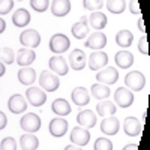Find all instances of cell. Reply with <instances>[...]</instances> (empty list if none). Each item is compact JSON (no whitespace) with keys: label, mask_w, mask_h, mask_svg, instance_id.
<instances>
[{"label":"cell","mask_w":150,"mask_h":150,"mask_svg":"<svg viewBox=\"0 0 150 150\" xmlns=\"http://www.w3.org/2000/svg\"><path fill=\"white\" fill-rule=\"evenodd\" d=\"M84 45L87 48L95 50V51H101V50L107 45V36L102 32H95L89 36V39H86Z\"/></svg>","instance_id":"obj_10"},{"label":"cell","mask_w":150,"mask_h":150,"mask_svg":"<svg viewBox=\"0 0 150 150\" xmlns=\"http://www.w3.org/2000/svg\"><path fill=\"white\" fill-rule=\"evenodd\" d=\"M116 111H117L116 104L108 101V99H104V101H101L96 105V112L99 116H102V117H105V116H114Z\"/></svg>","instance_id":"obj_28"},{"label":"cell","mask_w":150,"mask_h":150,"mask_svg":"<svg viewBox=\"0 0 150 150\" xmlns=\"http://www.w3.org/2000/svg\"><path fill=\"white\" fill-rule=\"evenodd\" d=\"M71 11V2L69 0H53L51 3V12L56 17H65Z\"/></svg>","instance_id":"obj_23"},{"label":"cell","mask_w":150,"mask_h":150,"mask_svg":"<svg viewBox=\"0 0 150 150\" xmlns=\"http://www.w3.org/2000/svg\"><path fill=\"white\" fill-rule=\"evenodd\" d=\"M71 47V41L69 38L63 33H56L51 36V39H50V50L56 54V56H60L66 53Z\"/></svg>","instance_id":"obj_1"},{"label":"cell","mask_w":150,"mask_h":150,"mask_svg":"<svg viewBox=\"0 0 150 150\" xmlns=\"http://www.w3.org/2000/svg\"><path fill=\"white\" fill-rule=\"evenodd\" d=\"M96 80L99 81V84H105V86H111L117 83L119 80V72L114 66H107L105 69L99 71L96 75Z\"/></svg>","instance_id":"obj_6"},{"label":"cell","mask_w":150,"mask_h":150,"mask_svg":"<svg viewBox=\"0 0 150 150\" xmlns=\"http://www.w3.org/2000/svg\"><path fill=\"white\" fill-rule=\"evenodd\" d=\"M0 150H17V141L12 137H6L0 143Z\"/></svg>","instance_id":"obj_37"},{"label":"cell","mask_w":150,"mask_h":150,"mask_svg":"<svg viewBox=\"0 0 150 150\" xmlns=\"http://www.w3.org/2000/svg\"><path fill=\"white\" fill-rule=\"evenodd\" d=\"M48 65H50V69H51L57 77L59 75H66L68 71H69V66L66 63V60L62 56H53L51 59H50Z\"/></svg>","instance_id":"obj_12"},{"label":"cell","mask_w":150,"mask_h":150,"mask_svg":"<svg viewBox=\"0 0 150 150\" xmlns=\"http://www.w3.org/2000/svg\"><path fill=\"white\" fill-rule=\"evenodd\" d=\"M92 95L95 99H99V101H104V99H108V96L111 95L110 87H107L105 84H93L92 89H90Z\"/></svg>","instance_id":"obj_31"},{"label":"cell","mask_w":150,"mask_h":150,"mask_svg":"<svg viewBox=\"0 0 150 150\" xmlns=\"http://www.w3.org/2000/svg\"><path fill=\"white\" fill-rule=\"evenodd\" d=\"M129 11L132 12V14H135V15H140V14H141V9H140V6H138V0H131Z\"/></svg>","instance_id":"obj_40"},{"label":"cell","mask_w":150,"mask_h":150,"mask_svg":"<svg viewBox=\"0 0 150 150\" xmlns=\"http://www.w3.org/2000/svg\"><path fill=\"white\" fill-rule=\"evenodd\" d=\"M17 63L21 66V68H26V66H30L35 59H36V53L33 50H29V48H21L20 51L17 53Z\"/></svg>","instance_id":"obj_21"},{"label":"cell","mask_w":150,"mask_h":150,"mask_svg":"<svg viewBox=\"0 0 150 150\" xmlns=\"http://www.w3.org/2000/svg\"><path fill=\"white\" fill-rule=\"evenodd\" d=\"M30 6L36 12H45L50 6V0H30Z\"/></svg>","instance_id":"obj_36"},{"label":"cell","mask_w":150,"mask_h":150,"mask_svg":"<svg viewBox=\"0 0 150 150\" xmlns=\"http://www.w3.org/2000/svg\"><path fill=\"white\" fill-rule=\"evenodd\" d=\"M12 8H14V0H0V15L9 14Z\"/></svg>","instance_id":"obj_38"},{"label":"cell","mask_w":150,"mask_h":150,"mask_svg":"<svg viewBox=\"0 0 150 150\" xmlns=\"http://www.w3.org/2000/svg\"><path fill=\"white\" fill-rule=\"evenodd\" d=\"M134 42V35L132 32L129 30H120L117 35H116V44L122 48H128L131 47Z\"/></svg>","instance_id":"obj_30"},{"label":"cell","mask_w":150,"mask_h":150,"mask_svg":"<svg viewBox=\"0 0 150 150\" xmlns=\"http://www.w3.org/2000/svg\"><path fill=\"white\" fill-rule=\"evenodd\" d=\"M86 54L84 51H81L80 48H75L74 51H71L69 54V66L74 71H81L86 66Z\"/></svg>","instance_id":"obj_15"},{"label":"cell","mask_w":150,"mask_h":150,"mask_svg":"<svg viewBox=\"0 0 150 150\" xmlns=\"http://www.w3.org/2000/svg\"><path fill=\"white\" fill-rule=\"evenodd\" d=\"M89 20H87V17H81V20L78 23H75L71 32H72V36L77 38V39H84V38L89 35Z\"/></svg>","instance_id":"obj_19"},{"label":"cell","mask_w":150,"mask_h":150,"mask_svg":"<svg viewBox=\"0 0 150 150\" xmlns=\"http://www.w3.org/2000/svg\"><path fill=\"white\" fill-rule=\"evenodd\" d=\"M20 42L24 47L36 48V47H39V44H41V35L35 29H27V30H24L20 35Z\"/></svg>","instance_id":"obj_5"},{"label":"cell","mask_w":150,"mask_h":150,"mask_svg":"<svg viewBox=\"0 0 150 150\" xmlns=\"http://www.w3.org/2000/svg\"><path fill=\"white\" fill-rule=\"evenodd\" d=\"M120 129V122L117 117L110 116V117H104L102 123H101V131L105 135H116Z\"/></svg>","instance_id":"obj_16"},{"label":"cell","mask_w":150,"mask_h":150,"mask_svg":"<svg viewBox=\"0 0 150 150\" xmlns=\"http://www.w3.org/2000/svg\"><path fill=\"white\" fill-rule=\"evenodd\" d=\"M65 150H83V149L78 147V146H75V144H68V146L65 147Z\"/></svg>","instance_id":"obj_44"},{"label":"cell","mask_w":150,"mask_h":150,"mask_svg":"<svg viewBox=\"0 0 150 150\" xmlns=\"http://www.w3.org/2000/svg\"><path fill=\"white\" fill-rule=\"evenodd\" d=\"M8 108L14 114H21L27 110V102L23 95H12L8 101Z\"/></svg>","instance_id":"obj_11"},{"label":"cell","mask_w":150,"mask_h":150,"mask_svg":"<svg viewBox=\"0 0 150 150\" xmlns=\"http://www.w3.org/2000/svg\"><path fill=\"white\" fill-rule=\"evenodd\" d=\"M51 110H53L54 114H57V116H60V117L71 114V111H72L69 102L66 101V99H63V98H57V99H54L53 104H51Z\"/></svg>","instance_id":"obj_22"},{"label":"cell","mask_w":150,"mask_h":150,"mask_svg":"<svg viewBox=\"0 0 150 150\" xmlns=\"http://www.w3.org/2000/svg\"><path fill=\"white\" fill-rule=\"evenodd\" d=\"M114 101L120 108H128L134 104V95L126 87H119L114 93Z\"/></svg>","instance_id":"obj_9"},{"label":"cell","mask_w":150,"mask_h":150,"mask_svg":"<svg viewBox=\"0 0 150 150\" xmlns=\"http://www.w3.org/2000/svg\"><path fill=\"white\" fill-rule=\"evenodd\" d=\"M5 29H6V21H5L2 17H0V33H3Z\"/></svg>","instance_id":"obj_43"},{"label":"cell","mask_w":150,"mask_h":150,"mask_svg":"<svg viewBox=\"0 0 150 150\" xmlns=\"http://www.w3.org/2000/svg\"><path fill=\"white\" fill-rule=\"evenodd\" d=\"M72 101L78 107H84L90 102V95L84 87H75L72 90Z\"/></svg>","instance_id":"obj_24"},{"label":"cell","mask_w":150,"mask_h":150,"mask_svg":"<svg viewBox=\"0 0 150 150\" xmlns=\"http://www.w3.org/2000/svg\"><path fill=\"white\" fill-rule=\"evenodd\" d=\"M108 63V56L104 51H93L89 57V68L92 71H99Z\"/></svg>","instance_id":"obj_14"},{"label":"cell","mask_w":150,"mask_h":150,"mask_svg":"<svg viewBox=\"0 0 150 150\" xmlns=\"http://www.w3.org/2000/svg\"><path fill=\"white\" fill-rule=\"evenodd\" d=\"M95 150H112V143L111 140L105 138V137H101L95 141V146H93Z\"/></svg>","instance_id":"obj_34"},{"label":"cell","mask_w":150,"mask_h":150,"mask_svg":"<svg viewBox=\"0 0 150 150\" xmlns=\"http://www.w3.org/2000/svg\"><path fill=\"white\" fill-rule=\"evenodd\" d=\"M83 6L87 9V11H99L102 6H104V0H83Z\"/></svg>","instance_id":"obj_35"},{"label":"cell","mask_w":150,"mask_h":150,"mask_svg":"<svg viewBox=\"0 0 150 150\" xmlns=\"http://www.w3.org/2000/svg\"><path fill=\"white\" fill-rule=\"evenodd\" d=\"M138 50L140 53L144 56H149V42H147V36H143L138 41Z\"/></svg>","instance_id":"obj_39"},{"label":"cell","mask_w":150,"mask_h":150,"mask_svg":"<svg viewBox=\"0 0 150 150\" xmlns=\"http://www.w3.org/2000/svg\"><path fill=\"white\" fill-rule=\"evenodd\" d=\"M125 86L126 89L134 90V92H141L146 86V77L140 71H131L125 77Z\"/></svg>","instance_id":"obj_2"},{"label":"cell","mask_w":150,"mask_h":150,"mask_svg":"<svg viewBox=\"0 0 150 150\" xmlns=\"http://www.w3.org/2000/svg\"><path fill=\"white\" fill-rule=\"evenodd\" d=\"M36 80V72L33 68L26 66V68H21L18 71V81L24 86H32Z\"/></svg>","instance_id":"obj_26"},{"label":"cell","mask_w":150,"mask_h":150,"mask_svg":"<svg viewBox=\"0 0 150 150\" xmlns=\"http://www.w3.org/2000/svg\"><path fill=\"white\" fill-rule=\"evenodd\" d=\"M141 129H143V125L140 123V120L137 117H126L125 119V123H123V131L126 135L129 137H137L141 134Z\"/></svg>","instance_id":"obj_18"},{"label":"cell","mask_w":150,"mask_h":150,"mask_svg":"<svg viewBox=\"0 0 150 150\" xmlns=\"http://www.w3.org/2000/svg\"><path fill=\"white\" fill-rule=\"evenodd\" d=\"M137 26H138L140 32L146 33V27H144V20H143V17H140V18H138V23H137Z\"/></svg>","instance_id":"obj_42"},{"label":"cell","mask_w":150,"mask_h":150,"mask_svg":"<svg viewBox=\"0 0 150 150\" xmlns=\"http://www.w3.org/2000/svg\"><path fill=\"white\" fill-rule=\"evenodd\" d=\"M20 126L23 131H26L29 134L32 132H36L41 129V117L35 114V112H27V114H24L20 120Z\"/></svg>","instance_id":"obj_3"},{"label":"cell","mask_w":150,"mask_h":150,"mask_svg":"<svg viewBox=\"0 0 150 150\" xmlns=\"http://www.w3.org/2000/svg\"><path fill=\"white\" fill-rule=\"evenodd\" d=\"M71 141H72V144L78 146V147L87 146V144H89V141H90V132L87 131L86 128L75 126L71 131Z\"/></svg>","instance_id":"obj_8"},{"label":"cell","mask_w":150,"mask_h":150,"mask_svg":"<svg viewBox=\"0 0 150 150\" xmlns=\"http://www.w3.org/2000/svg\"><path fill=\"white\" fill-rule=\"evenodd\" d=\"M5 72H6V68H5V65L2 63V62H0V77H3Z\"/></svg>","instance_id":"obj_46"},{"label":"cell","mask_w":150,"mask_h":150,"mask_svg":"<svg viewBox=\"0 0 150 150\" xmlns=\"http://www.w3.org/2000/svg\"><path fill=\"white\" fill-rule=\"evenodd\" d=\"M87 20H89V27H93L96 32H101L102 29H105L107 23H108L107 15L102 14V12H99V11L92 12V15L87 18Z\"/></svg>","instance_id":"obj_20"},{"label":"cell","mask_w":150,"mask_h":150,"mask_svg":"<svg viewBox=\"0 0 150 150\" xmlns=\"http://www.w3.org/2000/svg\"><path fill=\"white\" fill-rule=\"evenodd\" d=\"M39 84L44 92H56L60 86V80L56 74L50 71H44L39 77Z\"/></svg>","instance_id":"obj_4"},{"label":"cell","mask_w":150,"mask_h":150,"mask_svg":"<svg viewBox=\"0 0 150 150\" xmlns=\"http://www.w3.org/2000/svg\"><path fill=\"white\" fill-rule=\"evenodd\" d=\"M20 146H21L23 150H36L38 147H39V140H38L35 135H32V134L27 132V134L21 135Z\"/></svg>","instance_id":"obj_29"},{"label":"cell","mask_w":150,"mask_h":150,"mask_svg":"<svg viewBox=\"0 0 150 150\" xmlns=\"http://www.w3.org/2000/svg\"><path fill=\"white\" fill-rule=\"evenodd\" d=\"M77 123L80 125L81 128H95L96 125V114L92 111V110H84V111H80L78 116H77Z\"/></svg>","instance_id":"obj_17"},{"label":"cell","mask_w":150,"mask_h":150,"mask_svg":"<svg viewBox=\"0 0 150 150\" xmlns=\"http://www.w3.org/2000/svg\"><path fill=\"white\" fill-rule=\"evenodd\" d=\"M50 134L56 138H60V137H63L68 131V122L62 117H56L50 122Z\"/></svg>","instance_id":"obj_13"},{"label":"cell","mask_w":150,"mask_h":150,"mask_svg":"<svg viewBox=\"0 0 150 150\" xmlns=\"http://www.w3.org/2000/svg\"><path fill=\"white\" fill-rule=\"evenodd\" d=\"M0 50H2V48H0Z\"/></svg>","instance_id":"obj_47"},{"label":"cell","mask_w":150,"mask_h":150,"mask_svg":"<svg viewBox=\"0 0 150 150\" xmlns=\"http://www.w3.org/2000/svg\"><path fill=\"white\" fill-rule=\"evenodd\" d=\"M116 63L122 69H128L134 65V54L131 51H119L114 57Z\"/></svg>","instance_id":"obj_27"},{"label":"cell","mask_w":150,"mask_h":150,"mask_svg":"<svg viewBox=\"0 0 150 150\" xmlns=\"http://www.w3.org/2000/svg\"><path fill=\"white\" fill-rule=\"evenodd\" d=\"M12 23H14V26L17 27H26L27 24L30 23V14L27 9L24 8H20L14 12V15H12Z\"/></svg>","instance_id":"obj_25"},{"label":"cell","mask_w":150,"mask_h":150,"mask_svg":"<svg viewBox=\"0 0 150 150\" xmlns=\"http://www.w3.org/2000/svg\"><path fill=\"white\" fill-rule=\"evenodd\" d=\"M6 125H8V119H6V114L3 111H0V131L5 129L6 128Z\"/></svg>","instance_id":"obj_41"},{"label":"cell","mask_w":150,"mask_h":150,"mask_svg":"<svg viewBox=\"0 0 150 150\" xmlns=\"http://www.w3.org/2000/svg\"><path fill=\"white\" fill-rule=\"evenodd\" d=\"M26 98L29 99V104L33 107H42L47 102V93L39 87H29Z\"/></svg>","instance_id":"obj_7"},{"label":"cell","mask_w":150,"mask_h":150,"mask_svg":"<svg viewBox=\"0 0 150 150\" xmlns=\"http://www.w3.org/2000/svg\"><path fill=\"white\" fill-rule=\"evenodd\" d=\"M107 9L111 14H122L126 9V2L125 0H107Z\"/></svg>","instance_id":"obj_32"},{"label":"cell","mask_w":150,"mask_h":150,"mask_svg":"<svg viewBox=\"0 0 150 150\" xmlns=\"http://www.w3.org/2000/svg\"><path fill=\"white\" fill-rule=\"evenodd\" d=\"M137 149H138V146H137V144H128V146L123 147V150H137Z\"/></svg>","instance_id":"obj_45"},{"label":"cell","mask_w":150,"mask_h":150,"mask_svg":"<svg viewBox=\"0 0 150 150\" xmlns=\"http://www.w3.org/2000/svg\"><path fill=\"white\" fill-rule=\"evenodd\" d=\"M14 60H15V53L12 48L6 47V48L0 50V62H2L3 65H12Z\"/></svg>","instance_id":"obj_33"}]
</instances>
